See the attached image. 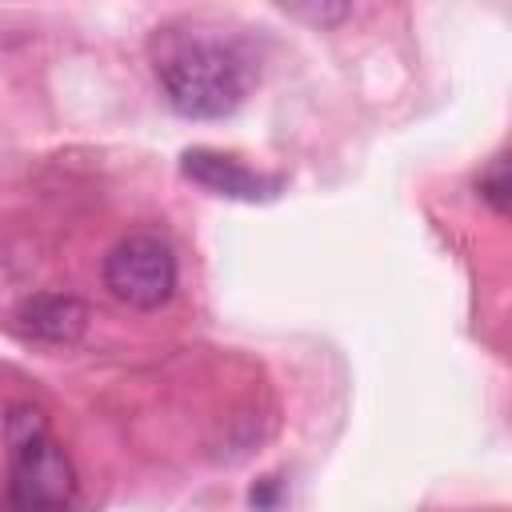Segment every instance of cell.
<instances>
[{
    "label": "cell",
    "mask_w": 512,
    "mask_h": 512,
    "mask_svg": "<svg viewBox=\"0 0 512 512\" xmlns=\"http://www.w3.org/2000/svg\"><path fill=\"white\" fill-rule=\"evenodd\" d=\"M104 288L140 312H152L176 292V256L156 232H132L104 256Z\"/></svg>",
    "instance_id": "3957f363"
},
{
    "label": "cell",
    "mask_w": 512,
    "mask_h": 512,
    "mask_svg": "<svg viewBox=\"0 0 512 512\" xmlns=\"http://www.w3.org/2000/svg\"><path fill=\"white\" fill-rule=\"evenodd\" d=\"M16 328L32 340H48V344H72L80 340V332L88 328V308L76 296H60V292H44V296H28L16 312H12Z\"/></svg>",
    "instance_id": "5b68a950"
},
{
    "label": "cell",
    "mask_w": 512,
    "mask_h": 512,
    "mask_svg": "<svg viewBox=\"0 0 512 512\" xmlns=\"http://www.w3.org/2000/svg\"><path fill=\"white\" fill-rule=\"evenodd\" d=\"M8 500L16 512H68L76 504V468L36 408L8 416Z\"/></svg>",
    "instance_id": "7a4b0ae2"
},
{
    "label": "cell",
    "mask_w": 512,
    "mask_h": 512,
    "mask_svg": "<svg viewBox=\"0 0 512 512\" xmlns=\"http://www.w3.org/2000/svg\"><path fill=\"white\" fill-rule=\"evenodd\" d=\"M152 68L172 112L188 120L232 116L256 84L248 48L212 28H164L156 36Z\"/></svg>",
    "instance_id": "6da1fadb"
},
{
    "label": "cell",
    "mask_w": 512,
    "mask_h": 512,
    "mask_svg": "<svg viewBox=\"0 0 512 512\" xmlns=\"http://www.w3.org/2000/svg\"><path fill=\"white\" fill-rule=\"evenodd\" d=\"M292 16H304V20H316V24H328V20H340L348 16L352 8L348 4H308V8H288Z\"/></svg>",
    "instance_id": "52a82bcc"
},
{
    "label": "cell",
    "mask_w": 512,
    "mask_h": 512,
    "mask_svg": "<svg viewBox=\"0 0 512 512\" xmlns=\"http://www.w3.org/2000/svg\"><path fill=\"white\" fill-rule=\"evenodd\" d=\"M180 172H184L192 184H200V188H208V192H216V196L248 200V204L272 200V196H280V188H284V176L248 168V164H240L236 156H224V152H212V148H188V152L180 156Z\"/></svg>",
    "instance_id": "277c9868"
},
{
    "label": "cell",
    "mask_w": 512,
    "mask_h": 512,
    "mask_svg": "<svg viewBox=\"0 0 512 512\" xmlns=\"http://www.w3.org/2000/svg\"><path fill=\"white\" fill-rule=\"evenodd\" d=\"M476 188H480V196L504 216V212H508V192H512V180H508V156H496V160L480 172Z\"/></svg>",
    "instance_id": "8992f818"
}]
</instances>
